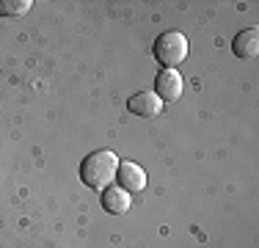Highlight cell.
<instances>
[{
    "mask_svg": "<svg viewBox=\"0 0 259 248\" xmlns=\"http://www.w3.org/2000/svg\"><path fill=\"white\" fill-rule=\"evenodd\" d=\"M155 94L160 97V102H174L182 97V74L174 69H163L155 77Z\"/></svg>",
    "mask_w": 259,
    "mask_h": 248,
    "instance_id": "cell-3",
    "label": "cell"
},
{
    "mask_svg": "<svg viewBox=\"0 0 259 248\" xmlns=\"http://www.w3.org/2000/svg\"><path fill=\"white\" fill-rule=\"evenodd\" d=\"M116 179L121 182V188H124L127 193H141V190L146 188V171L141 169L138 163H133V160H124V163H119Z\"/></svg>",
    "mask_w": 259,
    "mask_h": 248,
    "instance_id": "cell-5",
    "label": "cell"
},
{
    "mask_svg": "<svg viewBox=\"0 0 259 248\" xmlns=\"http://www.w3.org/2000/svg\"><path fill=\"white\" fill-rule=\"evenodd\" d=\"M130 204H133V198L124 188H105V196H102V207L108 210L110 215H124L130 210Z\"/></svg>",
    "mask_w": 259,
    "mask_h": 248,
    "instance_id": "cell-7",
    "label": "cell"
},
{
    "mask_svg": "<svg viewBox=\"0 0 259 248\" xmlns=\"http://www.w3.org/2000/svg\"><path fill=\"white\" fill-rule=\"evenodd\" d=\"M155 58L165 69H174L188 58V39L180 30H165L155 39Z\"/></svg>",
    "mask_w": 259,
    "mask_h": 248,
    "instance_id": "cell-2",
    "label": "cell"
},
{
    "mask_svg": "<svg viewBox=\"0 0 259 248\" xmlns=\"http://www.w3.org/2000/svg\"><path fill=\"white\" fill-rule=\"evenodd\" d=\"M119 171V157H116L110 149H100V152H91L89 157L80 163V179H83L89 188H110V182L116 179Z\"/></svg>",
    "mask_w": 259,
    "mask_h": 248,
    "instance_id": "cell-1",
    "label": "cell"
},
{
    "mask_svg": "<svg viewBox=\"0 0 259 248\" xmlns=\"http://www.w3.org/2000/svg\"><path fill=\"white\" fill-rule=\"evenodd\" d=\"M30 0H0V14L3 17H22L30 11Z\"/></svg>",
    "mask_w": 259,
    "mask_h": 248,
    "instance_id": "cell-8",
    "label": "cell"
},
{
    "mask_svg": "<svg viewBox=\"0 0 259 248\" xmlns=\"http://www.w3.org/2000/svg\"><path fill=\"white\" fill-rule=\"evenodd\" d=\"M127 108H130V113H133V116L155 119V116H160V110H163V102H160V97L155 94V91H138V94L130 97Z\"/></svg>",
    "mask_w": 259,
    "mask_h": 248,
    "instance_id": "cell-4",
    "label": "cell"
},
{
    "mask_svg": "<svg viewBox=\"0 0 259 248\" xmlns=\"http://www.w3.org/2000/svg\"><path fill=\"white\" fill-rule=\"evenodd\" d=\"M234 55L237 58H254L259 53V30L256 28H245L234 36Z\"/></svg>",
    "mask_w": 259,
    "mask_h": 248,
    "instance_id": "cell-6",
    "label": "cell"
}]
</instances>
